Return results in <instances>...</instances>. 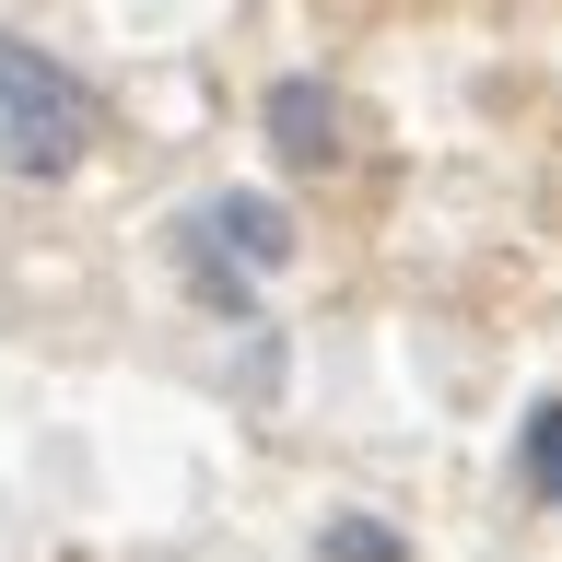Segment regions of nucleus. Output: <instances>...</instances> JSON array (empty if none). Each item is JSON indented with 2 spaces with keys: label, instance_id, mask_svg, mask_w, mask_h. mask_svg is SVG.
<instances>
[{
  "label": "nucleus",
  "instance_id": "f03ea898",
  "mask_svg": "<svg viewBox=\"0 0 562 562\" xmlns=\"http://www.w3.org/2000/svg\"><path fill=\"white\" fill-rule=\"evenodd\" d=\"M270 153L281 165H340V94L328 82H270Z\"/></svg>",
  "mask_w": 562,
  "mask_h": 562
},
{
  "label": "nucleus",
  "instance_id": "39448f33",
  "mask_svg": "<svg viewBox=\"0 0 562 562\" xmlns=\"http://www.w3.org/2000/svg\"><path fill=\"white\" fill-rule=\"evenodd\" d=\"M316 551H328V562H411V551H398V527H375V516H328Z\"/></svg>",
  "mask_w": 562,
  "mask_h": 562
},
{
  "label": "nucleus",
  "instance_id": "20e7f679",
  "mask_svg": "<svg viewBox=\"0 0 562 562\" xmlns=\"http://www.w3.org/2000/svg\"><path fill=\"white\" fill-rule=\"evenodd\" d=\"M516 469H527V492L562 516V398H539L527 411V434H516Z\"/></svg>",
  "mask_w": 562,
  "mask_h": 562
},
{
  "label": "nucleus",
  "instance_id": "f257e3e1",
  "mask_svg": "<svg viewBox=\"0 0 562 562\" xmlns=\"http://www.w3.org/2000/svg\"><path fill=\"white\" fill-rule=\"evenodd\" d=\"M94 130H105L94 82L70 59H47V47H24V35H0V165L35 176V188H59V176H82Z\"/></svg>",
  "mask_w": 562,
  "mask_h": 562
},
{
  "label": "nucleus",
  "instance_id": "7ed1b4c3",
  "mask_svg": "<svg viewBox=\"0 0 562 562\" xmlns=\"http://www.w3.org/2000/svg\"><path fill=\"white\" fill-rule=\"evenodd\" d=\"M188 246H235V258H258V270H270V258H293V223H281L258 188H223V200L188 223Z\"/></svg>",
  "mask_w": 562,
  "mask_h": 562
}]
</instances>
